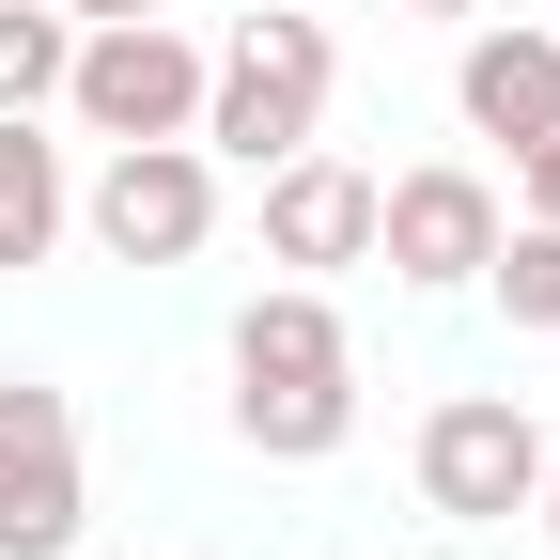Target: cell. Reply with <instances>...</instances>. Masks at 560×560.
I'll return each instance as SVG.
<instances>
[{
	"label": "cell",
	"instance_id": "9",
	"mask_svg": "<svg viewBox=\"0 0 560 560\" xmlns=\"http://www.w3.org/2000/svg\"><path fill=\"white\" fill-rule=\"evenodd\" d=\"M265 265H296V280L374 265V172L327 156V140H296V156L265 172Z\"/></svg>",
	"mask_w": 560,
	"mask_h": 560
},
{
	"label": "cell",
	"instance_id": "11",
	"mask_svg": "<svg viewBox=\"0 0 560 560\" xmlns=\"http://www.w3.org/2000/svg\"><path fill=\"white\" fill-rule=\"evenodd\" d=\"M62 62H79V16L62 0H0V109H62Z\"/></svg>",
	"mask_w": 560,
	"mask_h": 560
},
{
	"label": "cell",
	"instance_id": "6",
	"mask_svg": "<svg viewBox=\"0 0 560 560\" xmlns=\"http://www.w3.org/2000/svg\"><path fill=\"white\" fill-rule=\"evenodd\" d=\"M499 219H514V202L482 187L467 156L374 172V265L405 280V296H467V280H482V249H499Z\"/></svg>",
	"mask_w": 560,
	"mask_h": 560
},
{
	"label": "cell",
	"instance_id": "16",
	"mask_svg": "<svg viewBox=\"0 0 560 560\" xmlns=\"http://www.w3.org/2000/svg\"><path fill=\"white\" fill-rule=\"evenodd\" d=\"M405 16H499V0H405Z\"/></svg>",
	"mask_w": 560,
	"mask_h": 560
},
{
	"label": "cell",
	"instance_id": "7",
	"mask_svg": "<svg viewBox=\"0 0 560 560\" xmlns=\"http://www.w3.org/2000/svg\"><path fill=\"white\" fill-rule=\"evenodd\" d=\"M94 529V482H79V405L47 374H0V560H62Z\"/></svg>",
	"mask_w": 560,
	"mask_h": 560
},
{
	"label": "cell",
	"instance_id": "12",
	"mask_svg": "<svg viewBox=\"0 0 560 560\" xmlns=\"http://www.w3.org/2000/svg\"><path fill=\"white\" fill-rule=\"evenodd\" d=\"M482 296H499L529 342H560V234H545V219H499V249H482Z\"/></svg>",
	"mask_w": 560,
	"mask_h": 560
},
{
	"label": "cell",
	"instance_id": "8",
	"mask_svg": "<svg viewBox=\"0 0 560 560\" xmlns=\"http://www.w3.org/2000/svg\"><path fill=\"white\" fill-rule=\"evenodd\" d=\"M452 125L499 140V156L560 140V32H545V16H467V47H452Z\"/></svg>",
	"mask_w": 560,
	"mask_h": 560
},
{
	"label": "cell",
	"instance_id": "13",
	"mask_svg": "<svg viewBox=\"0 0 560 560\" xmlns=\"http://www.w3.org/2000/svg\"><path fill=\"white\" fill-rule=\"evenodd\" d=\"M514 219H545V234H560V140H529V156H514Z\"/></svg>",
	"mask_w": 560,
	"mask_h": 560
},
{
	"label": "cell",
	"instance_id": "17",
	"mask_svg": "<svg viewBox=\"0 0 560 560\" xmlns=\"http://www.w3.org/2000/svg\"><path fill=\"white\" fill-rule=\"evenodd\" d=\"M545 32H560V0H545Z\"/></svg>",
	"mask_w": 560,
	"mask_h": 560
},
{
	"label": "cell",
	"instance_id": "18",
	"mask_svg": "<svg viewBox=\"0 0 560 560\" xmlns=\"http://www.w3.org/2000/svg\"><path fill=\"white\" fill-rule=\"evenodd\" d=\"M62 560H79V545H62Z\"/></svg>",
	"mask_w": 560,
	"mask_h": 560
},
{
	"label": "cell",
	"instance_id": "4",
	"mask_svg": "<svg viewBox=\"0 0 560 560\" xmlns=\"http://www.w3.org/2000/svg\"><path fill=\"white\" fill-rule=\"evenodd\" d=\"M545 420L514 389H452L436 420H420V514H452V529H514L529 514V482H545Z\"/></svg>",
	"mask_w": 560,
	"mask_h": 560
},
{
	"label": "cell",
	"instance_id": "5",
	"mask_svg": "<svg viewBox=\"0 0 560 560\" xmlns=\"http://www.w3.org/2000/svg\"><path fill=\"white\" fill-rule=\"evenodd\" d=\"M79 219H94L109 265H187L219 234V156H202V140H109L94 187H79Z\"/></svg>",
	"mask_w": 560,
	"mask_h": 560
},
{
	"label": "cell",
	"instance_id": "1",
	"mask_svg": "<svg viewBox=\"0 0 560 560\" xmlns=\"http://www.w3.org/2000/svg\"><path fill=\"white\" fill-rule=\"evenodd\" d=\"M342 436H359V342H342L327 280H265L234 312V452L327 467Z\"/></svg>",
	"mask_w": 560,
	"mask_h": 560
},
{
	"label": "cell",
	"instance_id": "2",
	"mask_svg": "<svg viewBox=\"0 0 560 560\" xmlns=\"http://www.w3.org/2000/svg\"><path fill=\"white\" fill-rule=\"evenodd\" d=\"M327 94H342V47L327 16H296V0H265V16H234L219 47H202V156L219 172H280L296 140H327Z\"/></svg>",
	"mask_w": 560,
	"mask_h": 560
},
{
	"label": "cell",
	"instance_id": "14",
	"mask_svg": "<svg viewBox=\"0 0 560 560\" xmlns=\"http://www.w3.org/2000/svg\"><path fill=\"white\" fill-rule=\"evenodd\" d=\"M62 16H79V32H94V16H172V0H62Z\"/></svg>",
	"mask_w": 560,
	"mask_h": 560
},
{
	"label": "cell",
	"instance_id": "15",
	"mask_svg": "<svg viewBox=\"0 0 560 560\" xmlns=\"http://www.w3.org/2000/svg\"><path fill=\"white\" fill-rule=\"evenodd\" d=\"M529 514H545V545H560V452H545V482H529Z\"/></svg>",
	"mask_w": 560,
	"mask_h": 560
},
{
	"label": "cell",
	"instance_id": "10",
	"mask_svg": "<svg viewBox=\"0 0 560 560\" xmlns=\"http://www.w3.org/2000/svg\"><path fill=\"white\" fill-rule=\"evenodd\" d=\"M62 234H79V172H62L47 109H0V280H16V265H47Z\"/></svg>",
	"mask_w": 560,
	"mask_h": 560
},
{
	"label": "cell",
	"instance_id": "3",
	"mask_svg": "<svg viewBox=\"0 0 560 560\" xmlns=\"http://www.w3.org/2000/svg\"><path fill=\"white\" fill-rule=\"evenodd\" d=\"M62 109H79V140H187L202 125V47L172 16H94L79 62H62Z\"/></svg>",
	"mask_w": 560,
	"mask_h": 560
}]
</instances>
